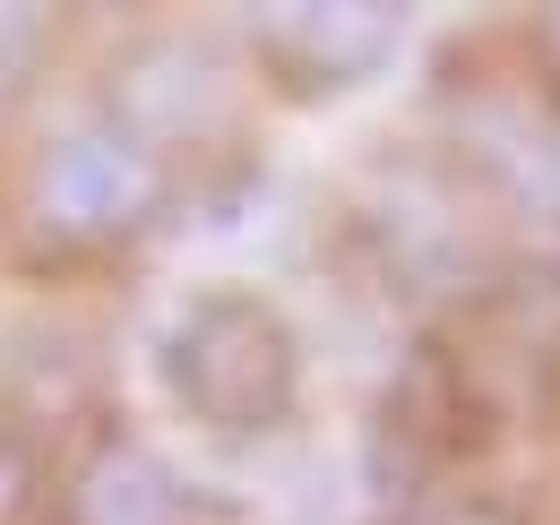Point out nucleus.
I'll list each match as a JSON object with an SVG mask.
<instances>
[{
	"label": "nucleus",
	"mask_w": 560,
	"mask_h": 525,
	"mask_svg": "<svg viewBox=\"0 0 560 525\" xmlns=\"http://www.w3.org/2000/svg\"><path fill=\"white\" fill-rule=\"evenodd\" d=\"M155 371H164V388H173V405L190 422H208V431H259V422H277L284 396H293V336L250 293H199L164 328Z\"/></svg>",
	"instance_id": "obj_1"
},
{
	"label": "nucleus",
	"mask_w": 560,
	"mask_h": 525,
	"mask_svg": "<svg viewBox=\"0 0 560 525\" xmlns=\"http://www.w3.org/2000/svg\"><path fill=\"white\" fill-rule=\"evenodd\" d=\"M155 198L147 155L121 130H61L44 138L35 155V182H26V215L52 233V242H121Z\"/></svg>",
	"instance_id": "obj_2"
},
{
	"label": "nucleus",
	"mask_w": 560,
	"mask_h": 525,
	"mask_svg": "<svg viewBox=\"0 0 560 525\" xmlns=\"http://www.w3.org/2000/svg\"><path fill=\"white\" fill-rule=\"evenodd\" d=\"M78 525H173V474L139 448H113L78 474Z\"/></svg>",
	"instance_id": "obj_3"
}]
</instances>
